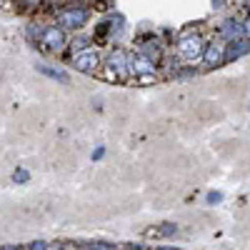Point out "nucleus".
<instances>
[{"label": "nucleus", "mask_w": 250, "mask_h": 250, "mask_svg": "<svg viewBox=\"0 0 250 250\" xmlns=\"http://www.w3.org/2000/svg\"><path fill=\"white\" fill-rule=\"evenodd\" d=\"M35 43L48 53H60L68 45V38L55 25H43V28H35Z\"/></svg>", "instance_id": "nucleus-4"}, {"label": "nucleus", "mask_w": 250, "mask_h": 250, "mask_svg": "<svg viewBox=\"0 0 250 250\" xmlns=\"http://www.w3.org/2000/svg\"><path fill=\"white\" fill-rule=\"evenodd\" d=\"M243 33H245V38L250 40V15H248V18L243 20Z\"/></svg>", "instance_id": "nucleus-17"}, {"label": "nucleus", "mask_w": 250, "mask_h": 250, "mask_svg": "<svg viewBox=\"0 0 250 250\" xmlns=\"http://www.w3.org/2000/svg\"><path fill=\"white\" fill-rule=\"evenodd\" d=\"M175 233H178L175 223H163L160 228H153V230H150V235H155V238H173Z\"/></svg>", "instance_id": "nucleus-11"}, {"label": "nucleus", "mask_w": 250, "mask_h": 250, "mask_svg": "<svg viewBox=\"0 0 250 250\" xmlns=\"http://www.w3.org/2000/svg\"><path fill=\"white\" fill-rule=\"evenodd\" d=\"M90 20V8L83 5V3H75V5H62L58 13H55V28L58 30H80L85 28Z\"/></svg>", "instance_id": "nucleus-2"}, {"label": "nucleus", "mask_w": 250, "mask_h": 250, "mask_svg": "<svg viewBox=\"0 0 250 250\" xmlns=\"http://www.w3.org/2000/svg\"><path fill=\"white\" fill-rule=\"evenodd\" d=\"M73 65H75V70H80V73L93 75V73H98V70L103 68V55H100L98 50H90V48H88V50L73 55Z\"/></svg>", "instance_id": "nucleus-7"}, {"label": "nucleus", "mask_w": 250, "mask_h": 250, "mask_svg": "<svg viewBox=\"0 0 250 250\" xmlns=\"http://www.w3.org/2000/svg\"><path fill=\"white\" fill-rule=\"evenodd\" d=\"M0 250H20V248H18V245H3Z\"/></svg>", "instance_id": "nucleus-21"}, {"label": "nucleus", "mask_w": 250, "mask_h": 250, "mask_svg": "<svg viewBox=\"0 0 250 250\" xmlns=\"http://www.w3.org/2000/svg\"><path fill=\"white\" fill-rule=\"evenodd\" d=\"M88 45H90V38H73V43H70L73 55H75V53H83V50H88Z\"/></svg>", "instance_id": "nucleus-12"}, {"label": "nucleus", "mask_w": 250, "mask_h": 250, "mask_svg": "<svg viewBox=\"0 0 250 250\" xmlns=\"http://www.w3.org/2000/svg\"><path fill=\"white\" fill-rule=\"evenodd\" d=\"M25 250H48V243L45 240H33L25 245Z\"/></svg>", "instance_id": "nucleus-15"}, {"label": "nucleus", "mask_w": 250, "mask_h": 250, "mask_svg": "<svg viewBox=\"0 0 250 250\" xmlns=\"http://www.w3.org/2000/svg\"><path fill=\"white\" fill-rule=\"evenodd\" d=\"M205 200L210 203V205H213V203H220V200H223V193H208V198H205Z\"/></svg>", "instance_id": "nucleus-16"}, {"label": "nucleus", "mask_w": 250, "mask_h": 250, "mask_svg": "<svg viewBox=\"0 0 250 250\" xmlns=\"http://www.w3.org/2000/svg\"><path fill=\"white\" fill-rule=\"evenodd\" d=\"M35 70L48 75V78H53V80H58V83H62V85H68V83H70V75L62 70V68H53V65H45V62H38Z\"/></svg>", "instance_id": "nucleus-10"}, {"label": "nucleus", "mask_w": 250, "mask_h": 250, "mask_svg": "<svg viewBox=\"0 0 250 250\" xmlns=\"http://www.w3.org/2000/svg\"><path fill=\"white\" fill-rule=\"evenodd\" d=\"M205 68H220L225 65V43L220 38H210L205 40V48H203V58Z\"/></svg>", "instance_id": "nucleus-6"}, {"label": "nucleus", "mask_w": 250, "mask_h": 250, "mask_svg": "<svg viewBox=\"0 0 250 250\" xmlns=\"http://www.w3.org/2000/svg\"><path fill=\"white\" fill-rule=\"evenodd\" d=\"M80 250H115L113 243H85V245H80Z\"/></svg>", "instance_id": "nucleus-13"}, {"label": "nucleus", "mask_w": 250, "mask_h": 250, "mask_svg": "<svg viewBox=\"0 0 250 250\" xmlns=\"http://www.w3.org/2000/svg\"><path fill=\"white\" fill-rule=\"evenodd\" d=\"M103 73L108 80L125 83L130 78V53L125 48H113L103 55Z\"/></svg>", "instance_id": "nucleus-1"}, {"label": "nucleus", "mask_w": 250, "mask_h": 250, "mask_svg": "<svg viewBox=\"0 0 250 250\" xmlns=\"http://www.w3.org/2000/svg\"><path fill=\"white\" fill-rule=\"evenodd\" d=\"M158 62L150 60L148 55H143V53H130V78H138V80H150L158 75Z\"/></svg>", "instance_id": "nucleus-5"}, {"label": "nucleus", "mask_w": 250, "mask_h": 250, "mask_svg": "<svg viewBox=\"0 0 250 250\" xmlns=\"http://www.w3.org/2000/svg\"><path fill=\"white\" fill-rule=\"evenodd\" d=\"M55 250H62V248H55Z\"/></svg>", "instance_id": "nucleus-22"}, {"label": "nucleus", "mask_w": 250, "mask_h": 250, "mask_svg": "<svg viewBox=\"0 0 250 250\" xmlns=\"http://www.w3.org/2000/svg\"><path fill=\"white\" fill-rule=\"evenodd\" d=\"M225 5H228V3H223V0H215V3H213L215 10H220V8H225Z\"/></svg>", "instance_id": "nucleus-20"}, {"label": "nucleus", "mask_w": 250, "mask_h": 250, "mask_svg": "<svg viewBox=\"0 0 250 250\" xmlns=\"http://www.w3.org/2000/svg\"><path fill=\"white\" fill-rule=\"evenodd\" d=\"M215 38H220L225 45H228V43H235V40L245 38V33H243V23H240V20H235V18H228V20H223L220 28H218V35H215Z\"/></svg>", "instance_id": "nucleus-8"}, {"label": "nucleus", "mask_w": 250, "mask_h": 250, "mask_svg": "<svg viewBox=\"0 0 250 250\" xmlns=\"http://www.w3.org/2000/svg\"><path fill=\"white\" fill-rule=\"evenodd\" d=\"M153 250H178L175 245H158V248H153Z\"/></svg>", "instance_id": "nucleus-19"}, {"label": "nucleus", "mask_w": 250, "mask_h": 250, "mask_svg": "<svg viewBox=\"0 0 250 250\" xmlns=\"http://www.w3.org/2000/svg\"><path fill=\"white\" fill-rule=\"evenodd\" d=\"M103 155H105V148H98V150H93V155H90V158H93V160H100Z\"/></svg>", "instance_id": "nucleus-18"}, {"label": "nucleus", "mask_w": 250, "mask_h": 250, "mask_svg": "<svg viewBox=\"0 0 250 250\" xmlns=\"http://www.w3.org/2000/svg\"><path fill=\"white\" fill-rule=\"evenodd\" d=\"M13 180H15L18 185H25V183L30 180V173H28L25 168H18V170L13 173Z\"/></svg>", "instance_id": "nucleus-14"}, {"label": "nucleus", "mask_w": 250, "mask_h": 250, "mask_svg": "<svg viewBox=\"0 0 250 250\" xmlns=\"http://www.w3.org/2000/svg\"><path fill=\"white\" fill-rule=\"evenodd\" d=\"M203 48H205V38L203 33L198 30H188L178 38L175 43V50H178V58L185 60V62H198L203 58Z\"/></svg>", "instance_id": "nucleus-3"}, {"label": "nucleus", "mask_w": 250, "mask_h": 250, "mask_svg": "<svg viewBox=\"0 0 250 250\" xmlns=\"http://www.w3.org/2000/svg\"><path fill=\"white\" fill-rule=\"evenodd\" d=\"M250 53V40L248 38H240L235 43H228L225 45V62H233V60H240L243 55Z\"/></svg>", "instance_id": "nucleus-9"}]
</instances>
